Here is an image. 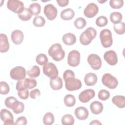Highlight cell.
I'll return each mask as SVG.
<instances>
[{
  "label": "cell",
  "instance_id": "obj_1",
  "mask_svg": "<svg viewBox=\"0 0 125 125\" xmlns=\"http://www.w3.org/2000/svg\"><path fill=\"white\" fill-rule=\"evenodd\" d=\"M66 89L70 91L77 90L82 87L81 81L76 79L74 72L71 70H65L63 74Z\"/></svg>",
  "mask_w": 125,
  "mask_h": 125
},
{
  "label": "cell",
  "instance_id": "obj_2",
  "mask_svg": "<svg viewBox=\"0 0 125 125\" xmlns=\"http://www.w3.org/2000/svg\"><path fill=\"white\" fill-rule=\"evenodd\" d=\"M49 55L56 62L62 61L65 57V52L59 43L52 44L48 49Z\"/></svg>",
  "mask_w": 125,
  "mask_h": 125
},
{
  "label": "cell",
  "instance_id": "obj_3",
  "mask_svg": "<svg viewBox=\"0 0 125 125\" xmlns=\"http://www.w3.org/2000/svg\"><path fill=\"white\" fill-rule=\"evenodd\" d=\"M96 29L91 27H88L81 33L80 36V42L83 45H88L96 37Z\"/></svg>",
  "mask_w": 125,
  "mask_h": 125
},
{
  "label": "cell",
  "instance_id": "obj_4",
  "mask_svg": "<svg viewBox=\"0 0 125 125\" xmlns=\"http://www.w3.org/2000/svg\"><path fill=\"white\" fill-rule=\"evenodd\" d=\"M101 42L104 48H108L112 45L113 39L112 33L110 30L104 29L102 30L100 33Z\"/></svg>",
  "mask_w": 125,
  "mask_h": 125
},
{
  "label": "cell",
  "instance_id": "obj_5",
  "mask_svg": "<svg viewBox=\"0 0 125 125\" xmlns=\"http://www.w3.org/2000/svg\"><path fill=\"white\" fill-rule=\"evenodd\" d=\"M43 74L50 79H53L58 77L59 72L56 66L52 62H47L42 67Z\"/></svg>",
  "mask_w": 125,
  "mask_h": 125
},
{
  "label": "cell",
  "instance_id": "obj_6",
  "mask_svg": "<svg viewBox=\"0 0 125 125\" xmlns=\"http://www.w3.org/2000/svg\"><path fill=\"white\" fill-rule=\"evenodd\" d=\"M7 7L12 12L20 14L24 9L23 3L18 0H9L7 2Z\"/></svg>",
  "mask_w": 125,
  "mask_h": 125
},
{
  "label": "cell",
  "instance_id": "obj_7",
  "mask_svg": "<svg viewBox=\"0 0 125 125\" xmlns=\"http://www.w3.org/2000/svg\"><path fill=\"white\" fill-rule=\"evenodd\" d=\"M103 84L109 89H115L118 84L117 79L110 73L104 74L102 78Z\"/></svg>",
  "mask_w": 125,
  "mask_h": 125
},
{
  "label": "cell",
  "instance_id": "obj_8",
  "mask_svg": "<svg viewBox=\"0 0 125 125\" xmlns=\"http://www.w3.org/2000/svg\"><path fill=\"white\" fill-rule=\"evenodd\" d=\"M26 71L25 69L21 66H17L12 68L10 72V76L14 80H21L25 78Z\"/></svg>",
  "mask_w": 125,
  "mask_h": 125
},
{
  "label": "cell",
  "instance_id": "obj_9",
  "mask_svg": "<svg viewBox=\"0 0 125 125\" xmlns=\"http://www.w3.org/2000/svg\"><path fill=\"white\" fill-rule=\"evenodd\" d=\"M80 53L76 50L71 51L67 57V63L68 65L72 67L78 66L80 62Z\"/></svg>",
  "mask_w": 125,
  "mask_h": 125
},
{
  "label": "cell",
  "instance_id": "obj_10",
  "mask_svg": "<svg viewBox=\"0 0 125 125\" xmlns=\"http://www.w3.org/2000/svg\"><path fill=\"white\" fill-rule=\"evenodd\" d=\"M87 62L91 67L94 70H99L102 66L101 58L96 54H91L87 58Z\"/></svg>",
  "mask_w": 125,
  "mask_h": 125
},
{
  "label": "cell",
  "instance_id": "obj_11",
  "mask_svg": "<svg viewBox=\"0 0 125 125\" xmlns=\"http://www.w3.org/2000/svg\"><path fill=\"white\" fill-rule=\"evenodd\" d=\"M43 12L46 18L50 21H52L54 20L58 13V10L56 7H55L53 4L49 3L46 4L44 7Z\"/></svg>",
  "mask_w": 125,
  "mask_h": 125
},
{
  "label": "cell",
  "instance_id": "obj_12",
  "mask_svg": "<svg viewBox=\"0 0 125 125\" xmlns=\"http://www.w3.org/2000/svg\"><path fill=\"white\" fill-rule=\"evenodd\" d=\"M0 117L1 120L3 122L4 125H14L13 115L10 111L6 109H2L0 110Z\"/></svg>",
  "mask_w": 125,
  "mask_h": 125
},
{
  "label": "cell",
  "instance_id": "obj_13",
  "mask_svg": "<svg viewBox=\"0 0 125 125\" xmlns=\"http://www.w3.org/2000/svg\"><path fill=\"white\" fill-rule=\"evenodd\" d=\"M99 8L96 4L93 2L89 3L84 8L83 14L85 17L92 18L95 16L98 13Z\"/></svg>",
  "mask_w": 125,
  "mask_h": 125
},
{
  "label": "cell",
  "instance_id": "obj_14",
  "mask_svg": "<svg viewBox=\"0 0 125 125\" xmlns=\"http://www.w3.org/2000/svg\"><path fill=\"white\" fill-rule=\"evenodd\" d=\"M95 95V92L92 89H86L81 92L79 95V99L83 103L88 102L93 98Z\"/></svg>",
  "mask_w": 125,
  "mask_h": 125
},
{
  "label": "cell",
  "instance_id": "obj_15",
  "mask_svg": "<svg viewBox=\"0 0 125 125\" xmlns=\"http://www.w3.org/2000/svg\"><path fill=\"white\" fill-rule=\"evenodd\" d=\"M104 58L106 62L110 65H115L118 62L117 55L112 50L105 52L104 55Z\"/></svg>",
  "mask_w": 125,
  "mask_h": 125
},
{
  "label": "cell",
  "instance_id": "obj_16",
  "mask_svg": "<svg viewBox=\"0 0 125 125\" xmlns=\"http://www.w3.org/2000/svg\"><path fill=\"white\" fill-rule=\"evenodd\" d=\"M75 115L77 119L80 120H84L87 118L89 112L87 108L83 106H79L75 109Z\"/></svg>",
  "mask_w": 125,
  "mask_h": 125
},
{
  "label": "cell",
  "instance_id": "obj_17",
  "mask_svg": "<svg viewBox=\"0 0 125 125\" xmlns=\"http://www.w3.org/2000/svg\"><path fill=\"white\" fill-rule=\"evenodd\" d=\"M11 38L14 44L18 45L22 42L24 35L21 31L20 30H15L11 33Z\"/></svg>",
  "mask_w": 125,
  "mask_h": 125
},
{
  "label": "cell",
  "instance_id": "obj_18",
  "mask_svg": "<svg viewBox=\"0 0 125 125\" xmlns=\"http://www.w3.org/2000/svg\"><path fill=\"white\" fill-rule=\"evenodd\" d=\"M9 49V43L7 36L3 33L0 34V52L5 53Z\"/></svg>",
  "mask_w": 125,
  "mask_h": 125
},
{
  "label": "cell",
  "instance_id": "obj_19",
  "mask_svg": "<svg viewBox=\"0 0 125 125\" xmlns=\"http://www.w3.org/2000/svg\"><path fill=\"white\" fill-rule=\"evenodd\" d=\"M103 104L98 101L92 102L90 105V109L91 112L95 115L100 114L103 111Z\"/></svg>",
  "mask_w": 125,
  "mask_h": 125
},
{
  "label": "cell",
  "instance_id": "obj_20",
  "mask_svg": "<svg viewBox=\"0 0 125 125\" xmlns=\"http://www.w3.org/2000/svg\"><path fill=\"white\" fill-rule=\"evenodd\" d=\"M97 76L93 73H88L86 74L84 78L85 84L87 86H93L97 82Z\"/></svg>",
  "mask_w": 125,
  "mask_h": 125
},
{
  "label": "cell",
  "instance_id": "obj_21",
  "mask_svg": "<svg viewBox=\"0 0 125 125\" xmlns=\"http://www.w3.org/2000/svg\"><path fill=\"white\" fill-rule=\"evenodd\" d=\"M62 41L65 44L67 45H72L75 43L76 37L73 33H67L62 36Z\"/></svg>",
  "mask_w": 125,
  "mask_h": 125
},
{
  "label": "cell",
  "instance_id": "obj_22",
  "mask_svg": "<svg viewBox=\"0 0 125 125\" xmlns=\"http://www.w3.org/2000/svg\"><path fill=\"white\" fill-rule=\"evenodd\" d=\"M50 85L52 89L54 90H58L62 87L63 83L62 79L60 77L50 80Z\"/></svg>",
  "mask_w": 125,
  "mask_h": 125
},
{
  "label": "cell",
  "instance_id": "obj_23",
  "mask_svg": "<svg viewBox=\"0 0 125 125\" xmlns=\"http://www.w3.org/2000/svg\"><path fill=\"white\" fill-rule=\"evenodd\" d=\"M75 15V12L72 9L67 8L62 11L61 13V18L64 21L71 20L73 18Z\"/></svg>",
  "mask_w": 125,
  "mask_h": 125
},
{
  "label": "cell",
  "instance_id": "obj_24",
  "mask_svg": "<svg viewBox=\"0 0 125 125\" xmlns=\"http://www.w3.org/2000/svg\"><path fill=\"white\" fill-rule=\"evenodd\" d=\"M112 103L118 107L122 108L125 106V98L124 96L116 95L112 98Z\"/></svg>",
  "mask_w": 125,
  "mask_h": 125
},
{
  "label": "cell",
  "instance_id": "obj_25",
  "mask_svg": "<svg viewBox=\"0 0 125 125\" xmlns=\"http://www.w3.org/2000/svg\"><path fill=\"white\" fill-rule=\"evenodd\" d=\"M32 12L30 10V9L28 8H25L21 13L18 14V17L22 21H27L32 18Z\"/></svg>",
  "mask_w": 125,
  "mask_h": 125
},
{
  "label": "cell",
  "instance_id": "obj_26",
  "mask_svg": "<svg viewBox=\"0 0 125 125\" xmlns=\"http://www.w3.org/2000/svg\"><path fill=\"white\" fill-rule=\"evenodd\" d=\"M63 102L66 106L73 107L75 104L76 99L73 95L67 94L64 96Z\"/></svg>",
  "mask_w": 125,
  "mask_h": 125
},
{
  "label": "cell",
  "instance_id": "obj_27",
  "mask_svg": "<svg viewBox=\"0 0 125 125\" xmlns=\"http://www.w3.org/2000/svg\"><path fill=\"white\" fill-rule=\"evenodd\" d=\"M123 18L122 14L118 12H113L110 15V21L114 24L118 23L121 22Z\"/></svg>",
  "mask_w": 125,
  "mask_h": 125
},
{
  "label": "cell",
  "instance_id": "obj_28",
  "mask_svg": "<svg viewBox=\"0 0 125 125\" xmlns=\"http://www.w3.org/2000/svg\"><path fill=\"white\" fill-rule=\"evenodd\" d=\"M61 122L63 125H73L74 124L75 120L72 115L68 114L62 116Z\"/></svg>",
  "mask_w": 125,
  "mask_h": 125
},
{
  "label": "cell",
  "instance_id": "obj_29",
  "mask_svg": "<svg viewBox=\"0 0 125 125\" xmlns=\"http://www.w3.org/2000/svg\"><path fill=\"white\" fill-rule=\"evenodd\" d=\"M27 74L29 77L32 78L38 77L40 74V69L37 65H34L27 71Z\"/></svg>",
  "mask_w": 125,
  "mask_h": 125
},
{
  "label": "cell",
  "instance_id": "obj_30",
  "mask_svg": "<svg viewBox=\"0 0 125 125\" xmlns=\"http://www.w3.org/2000/svg\"><path fill=\"white\" fill-rule=\"evenodd\" d=\"M24 86L26 89H32L36 87L37 84V81L34 79L25 78L23 79Z\"/></svg>",
  "mask_w": 125,
  "mask_h": 125
},
{
  "label": "cell",
  "instance_id": "obj_31",
  "mask_svg": "<svg viewBox=\"0 0 125 125\" xmlns=\"http://www.w3.org/2000/svg\"><path fill=\"white\" fill-rule=\"evenodd\" d=\"M54 122V117L53 114L50 112L45 114L43 117V123L45 125H51Z\"/></svg>",
  "mask_w": 125,
  "mask_h": 125
},
{
  "label": "cell",
  "instance_id": "obj_32",
  "mask_svg": "<svg viewBox=\"0 0 125 125\" xmlns=\"http://www.w3.org/2000/svg\"><path fill=\"white\" fill-rule=\"evenodd\" d=\"M113 28L115 32L119 35H122L125 32V25L124 22L114 24Z\"/></svg>",
  "mask_w": 125,
  "mask_h": 125
},
{
  "label": "cell",
  "instance_id": "obj_33",
  "mask_svg": "<svg viewBox=\"0 0 125 125\" xmlns=\"http://www.w3.org/2000/svg\"><path fill=\"white\" fill-rule=\"evenodd\" d=\"M24 109V104L21 102L18 101L14 106L12 107V109L14 113L16 114L21 113Z\"/></svg>",
  "mask_w": 125,
  "mask_h": 125
},
{
  "label": "cell",
  "instance_id": "obj_34",
  "mask_svg": "<svg viewBox=\"0 0 125 125\" xmlns=\"http://www.w3.org/2000/svg\"><path fill=\"white\" fill-rule=\"evenodd\" d=\"M29 8L32 12L33 15L37 16L41 13V6L40 4L37 2H33L31 3L29 5Z\"/></svg>",
  "mask_w": 125,
  "mask_h": 125
},
{
  "label": "cell",
  "instance_id": "obj_35",
  "mask_svg": "<svg viewBox=\"0 0 125 125\" xmlns=\"http://www.w3.org/2000/svg\"><path fill=\"white\" fill-rule=\"evenodd\" d=\"M36 61L37 63L40 65H43L48 62V58L44 54H39L36 58Z\"/></svg>",
  "mask_w": 125,
  "mask_h": 125
},
{
  "label": "cell",
  "instance_id": "obj_36",
  "mask_svg": "<svg viewBox=\"0 0 125 125\" xmlns=\"http://www.w3.org/2000/svg\"><path fill=\"white\" fill-rule=\"evenodd\" d=\"M45 23V21L44 18L40 16H36L33 21V24L36 27H42Z\"/></svg>",
  "mask_w": 125,
  "mask_h": 125
},
{
  "label": "cell",
  "instance_id": "obj_37",
  "mask_svg": "<svg viewBox=\"0 0 125 125\" xmlns=\"http://www.w3.org/2000/svg\"><path fill=\"white\" fill-rule=\"evenodd\" d=\"M74 26L77 29H81L84 28L86 25V20L82 17L78 18L76 19L74 22Z\"/></svg>",
  "mask_w": 125,
  "mask_h": 125
},
{
  "label": "cell",
  "instance_id": "obj_38",
  "mask_svg": "<svg viewBox=\"0 0 125 125\" xmlns=\"http://www.w3.org/2000/svg\"><path fill=\"white\" fill-rule=\"evenodd\" d=\"M18 100L13 96H10L6 98L4 101L5 105L8 108L12 109Z\"/></svg>",
  "mask_w": 125,
  "mask_h": 125
},
{
  "label": "cell",
  "instance_id": "obj_39",
  "mask_svg": "<svg viewBox=\"0 0 125 125\" xmlns=\"http://www.w3.org/2000/svg\"><path fill=\"white\" fill-rule=\"evenodd\" d=\"M108 23L107 18L105 16H100L96 20V24L98 27H102L107 25Z\"/></svg>",
  "mask_w": 125,
  "mask_h": 125
},
{
  "label": "cell",
  "instance_id": "obj_40",
  "mask_svg": "<svg viewBox=\"0 0 125 125\" xmlns=\"http://www.w3.org/2000/svg\"><path fill=\"white\" fill-rule=\"evenodd\" d=\"M10 91L8 84L4 81L0 82V93L1 95H6Z\"/></svg>",
  "mask_w": 125,
  "mask_h": 125
},
{
  "label": "cell",
  "instance_id": "obj_41",
  "mask_svg": "<svg viewBox=\"0 0 125 125\" xmlns=\"http://www.w3.org/2000/svg\"><path fill=\"white\" fill-rule=\"evenodd\" d=\"M109 4L111 8L113 9L121 8L124 5L123 0H110Z\"/></svg>",
  "mask_w": 125,
  "mask_h": 125
},
{
  "label": "cell",
  "instance_id": "obj_42",
  "mask_svg": "<svg viewBox=\"0 0 125 125\" xmlns=\"http://www.w3.org/2000/svg\"><path fill=\"white\" fill-rule=\"evenodd\" d=\"M98 98L102 101H105L110 97V93L105 89L100 90L98 92Z\"/></svg>",
  "mask_w": 125,
  "mask_h": 125
},
{
  "label": "cell",
  "instance_id": "obj_43",
  "mask_svg": "<svg viewBox=\"0 0 125 125\" xmlns=\"http://www.w3.org/2000/svg\"><path fill=\"white\" fill-rule=\"evenodd\" d=\"M29 91L28 89H24L18 91V95L19 97L22 100L27 99L29 97Z\"/></svg>",
  "mask_w": 125,
  "mask_h": 125
},
{
  "label": "cell",
  "instance_id": "obj_44",
  "mask_svg": "<svg viewBox=\"0 0 125 125\" xmlns=\"http://www.w3.org/2000/svg\"><path fill=\"white\" fill-rule=\"evenodd\" d=\"M41 95V92L38 89H35L31 90L30 92V97L33 99H36Z\"/></svg>",
  "mask_w": 125,
  "mask_h": 125
},
{
  "label": "cell",
  "instance_id": "obj_45",
  "mask_svg": "<svg viewBox=\"0 0 125 125\" xmlns=\"http://www.w3.org/2000/svg\"><path fill=\"white\" fill-rule=\"evenodd\" d=\"M27 124V120L25 117L24 116H21L19 117L16 122L14 123V125H25Z\"/></svg>",
  "mask_w": 125,
  "mask_h": 125
},
{
  "label": "cell",
  "instance_id": "obj_46",
  "mask_svg": "<svg viewBox=\"0 0 125 125\" xmlns=\"http://www.w3.org/2000/svg\"><path fill=\"white\" fill-rule=\"evenodd\" d=\"M58 4L61 7H64L68 5L69 3L68 0H57Z\"/></svg>",
  "mask_w": 125,
  "mask_h": 125
},
{
  "label": "cell",
  "instance_id": "obj_47",
  "mask_svg": "<svg viewBox=\"0 0 125 125\" xmlns=\"http://www.w3.org/2000/svg\"><path fill=\"white\" fill-rule=\"evenodd\" d=\"M89 125H102V123L98 120H93L89 123Z\"/></svg>",
  "mask_w": 125,
  "mask_h": 125
},
{
  "label": "cell",
  "instance_id": "obj_48",
  "mask_svg": "<svg viewBox=\"0 0 125 125\" xmlns=\"http://www.w3.org/2000/svg\"><path fill=\"white\" fill-rule=\"evenodd\" d=\"M98 1L99 2H100V3H103V2H105V1H106V0H104V1H100V0H98Z\"/></svg>",
  "mask_w": 125,
  "mask_h": 125
}]
</instances>
